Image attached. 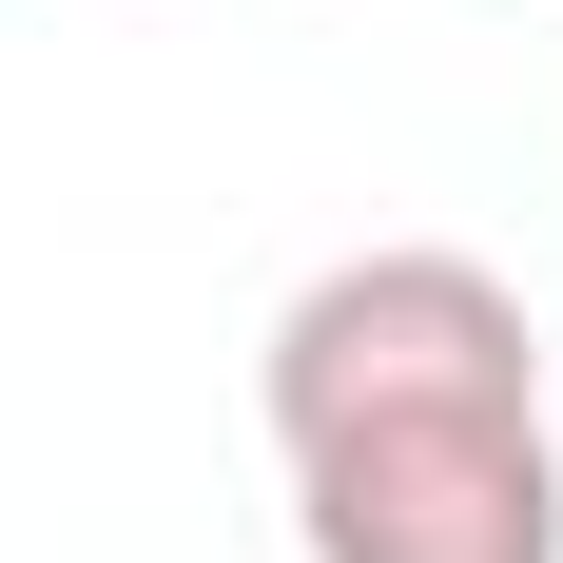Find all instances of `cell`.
Here are the masks:
<instances>
[{
    "instance_id": "cell-1",
    "label": "cell",
    "mask_w": 563,
    "mask_h": 563,
    "mask_svg": "<svg viewBox=\"0 0 563 563\" xmlns=\"http://www.w3.org/2000/svg\"><path fill=\"white\" fill-rule=\"evenodd\" d=\"M311 563H563V428L525 291L448 233L331 253L253 350Z\"/></svg>"
}]
</instances>
